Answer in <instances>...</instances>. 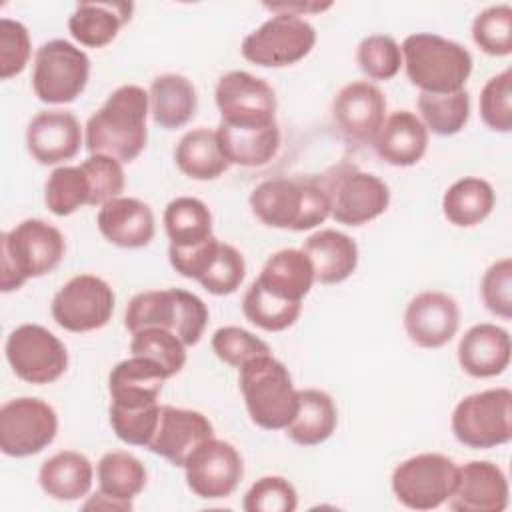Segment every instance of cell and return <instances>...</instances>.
Wrapping results in <instances>:
<instances>
[{
  "mask_svg": "<svg viewBox=\"0 0 512 512\" xmlns=\"http://www.w3.org/2000/svg\"><path fill=\"white\" fill-rule=\"evenodd\" d=\"M238 370L240 392L252 422L264 430H284L298 408V390L288 368L272 354H260Z\"/></svg>",
  "mask_w": 512,
  "mask_h": 512,
  "instance_id": "5b68a950",
  "label": "cell"
},
{
  "mask_svg": "<svg viewBox=\"0 0 512 512\" xmlns=\"http://www.w3.org/2000/svg\"><path fill=\"white\" fill-rule=\"evenodd\" d=\"M216 134L226 162L244 168H256L270 162L280 148L278 124L262 128H236L220 122Z\"/></svg>",
  "mask_w": 512,
  "mask_h": 512,
  "instance_id": "4dcf8cb0",
  "label": "cell"
},
{
  "mask_svg": "<svg viewBox=\"0 0 512 512\" xmlns=\"http://www.w3.org/2000/svg\"><path fill=\"white\" fill-rule=\"evenodd\" d=\"M256 282L278 298L302 302L316 278L312 262L302 250L284 248L264 262Z\"/></svg>",
  "mask_w": 512,
  "mask_h": 512,
  "instance_id": "83f0119b",
  "label": "cell"
},
{
  "mask_svg": "<svg viewBox=\"0 0 512 512\" xmlns=\"http://www.w3.org/2000/svg\"><path fill=\"white\" fill-rule=\"evenodd\" d=\"M132 10L128 2H80L68 18V30L82 46L102 48L130 22Z\"/></svg>",
  "mask_w": 512,
  "mask_h": 512,
  "instance_id": "4316f807",
  "label": "cell"
},
{
  "mask_svg": "<svg viewBox=\"0 0 512 512\" xmlns=\"http://www.w3.org/2000/svg\"><path fill=\"white\" fill-rule=\"evenodd\" d=\"M246 276V262L240 250L232 244L220 242L214 260L210 262L204 276L198 280L204 290L214 296H226L240 288Z\"/></svg>",
  "mask_w": 512,
  "mask_h": 512,
  "instance_id": "bcb514c9",
  "label": "cell"
},
{
  "mask_svg": "<svg viewBox=\"0 0 512 512\" xmlns=\"http://www.w3.org/2000/svg\"><path fill=\"white\" fill-rule=\"evenodd\" d=\"M448 508L454 512H502L508 506V480L500 466L470 460L458 466Z\"/></svg>",
  "mask_w": 512,
  "mask_h": 512,
  "instance_id": "ffe728a7",
  "label": "cell"
},
{
  "mask_svg": "<svg viewBox=\"0 0 512 512\" xmlns=\"http://www.w3.org/2000/svg\"><path fill=\"white\" fill-rule=\"evenodd\" d=\"M302 252L310 258L314 278L320 284H340L358 266V246L340 230L324 228L314 232L304 240Z\"/></svg>",
  "mask_w": 512,
  "mask_h": 512,
  "instance_id": "484cf974",
  "label": "cell"
},
{
  "mask_svg": "<svg viewBox=\"0 0 512 512\" xmlns=\"http://www.w3.org/2000/svg\"><path fill=\"white\" fill-rule=\"evenodd\" d=\"M296 506V488L282 476H262L248 488L242 500L246 512H294Z\"/></svg>",
  "mask_w": 512,
  "mask_h": 512,
  "instance_id": "7dc6e473",
  "label": "cell"
},
{
  "mask_svg": "<svg viewBox=\"0 0 512 512\" xmlns=\"http://www.w3.org/2000/svg\"><path fill=\"white\" fill-rule=\"evenodd\" d=\"M356 62L370 80H390L400 72L402 52L388 34H370L356 48Z\"/></svg>",
  "mask_w": 512,
  "mask_h": 512,
  "instance_id": "b9f144b4",
  "label": "cell"
},
{
  "mask_svg": "<svg viewBox=\"0 0 512 512\" xmlns=\"http://www.w3.org/2000/svg\"><path fill=\"white\" fill-rule=\"evenodd\" d=\"M264 8L272 10L274 14H294V16H304V14H316L332 8V2H276V4H264Z\"/></svg>",
  "mask_w": 512,
  "mask_h": 512,
  "instance_id": "f5cc1de1",
  "label": "cell"
},
{
  "mask_svg": "<svg viewBox=\"0 0 512 512\" xmlns=\"http://www.w3.org/2000/svg\"><path fill=\"white\" fill-rule=\"evenodd\" d=\"M148 100L152 120L166 130L182 128L188 124L198 108V94L194 84L176 72L156 76L150 84Z\"/></svg>",
  "mask_w": 512,
  "mask_h": 512,
  "instance_id": "f1b7e54d",
  "label": "cell"
},
{
  "mask_svg": "<svg viewBox=\"0 0 512 512\" xmlns=\"http://www.w3.org/2000/svg\"><path fill=\"white\" fill-rule=\"evenodd\" d=\"M214 354L228 366L240 368L248 360L270 354V346L240 326H222L212 336Z\"/></svg>",
  "mask_w": 512,
  "mask_h": 512,
  "instance_id": "c3c4849f",
  "label": "cell"
},
{
  "mask_svg": "<svg viewBox=\"0 0 512 512\" xmlns=\"http://www.w3.org/2000/svg\"><path fill=\"white\" fill-rule=\"evenodd\" d=\"M164 228L170 246L188 248L208 240L212 234V214L208 206L194 196H178L164 208Z\"/></svg>",
  "mask_w": 512,
  "mask_h": 512,
  "instance_id": "e575fe53",
  "label": "cell"
},
{
  "mask_svg": "<svg viewBox=\"0 0 512 512\" xmlns=\"http://www.w3.org/2000/svg\"><path fill=\"white\" fill-rule=\"evenodd\" d=\"M124 324L130 334L150 326L164 328L174 332L186 346H194L208 324V308L200 296L182 288L148 290L128 302Z\"/></svg>",
  "mask_w": 512,
  "mask_h": 512,
  "instance_id": "8992f818",
  "label": "cell"
},
{
  "mask_svg": "<svg viewBox=\"0 0 512 512\" xmlns=\"http://www.w3.org/2000/svg\"><path fill=\"white\" fill-rule=\"evenodd\" d=\"M90 78V58L68 40H48L34 56L32 88L46 104H68L76 100Z\"/></svg>",
  "mask_w": 512,
  "mask_h": 512,
  "instance_id": "9c48e42d",
  "label": "cell"
},
{
  "mask_svg": "<svg viewBox=\"0 0 512 512\" xmlns=\"http://www.w3.org/2000/svg\"><path fill=\"white\" fill-rule=\"evenodd\" d=\"M316 44V30L294 14H274L242 40V56L264 68L300 62Z\"/></svg>",
  "mask_w": 512,
  "mask_h": 512,
  "instance_id": "8fae6325",
  "label": "cell"
},
{
  "mask_svg": "<svg viewBox=\"0 0 512 512\" xmlns=\"http://www.w3.org/2000/svg\"><path fill=\"white\" fill-rule=\"evenodd\" d=\"M418 110L426 130L438 136H454L470 118V94L466 90L448 94L420 92Z\"/></svg>",
  "mask_w": 512,
  "mask_h": 512,
  "instance_id": "8d00e7d4",
  "label": "cell"
},
{
  "mask_svg": "<svg viewBox=\"0 0 512 512\" xmlns=\"http://www.w3.org/2000/svg\"><path fill=\"white\" fill-rule=\"evenodd\" d=\"M338 424V410L332 396L318 388L298 390V408L286 436L300 446H318L326 442Z\"/></svg>",
  "mask_w": 512,
  "mask_h": 512,
  "instance_id": "f546056e",
  "label": "cell"
},
{
  "mask_svg": "<svg viewBox=\"0 0 512 512\" xmlns=\"http://www.w3.org/2000/svg\"><path fill=\"white\" fill-rule=\"evenodd\" d=\"M250 208L270 228L304 232L330 216V196L322 176L272 178L252 190Z\"/></svg>",
  "mask_w": 512,
  "mask_h": 512,
  "instance_id": "7a4b0ae2",
  "label": "cell"
},
{
  "mask_svg": "<svg viewBox=\"0 0 512 512\" xmlns=\"http://www.w3.org/2000/svg\"><path fill=\"white\" fill-rule=\"evenodd\" d=\"M58 432L54 408L40 398H12L0 408V450L12 458L42 452Z\"/></svg>",
  "mask_w": 512,
  "mask_h": 512,
  "instance_id": "7c38bea8",
  "label": "cell"
},
{
  "mask_svg": "<svg viewBox=\"0 0 512 512\" xmlns=\"http://www.w3.org/2000/svg\"><path fill=\"white\" fill-rule=\"evenodd\" d=\"M130 352L132 356H144L158 362L168 378L178 374L186 364V344L174 332L156 326L134 332Z\"/></svg>",
  "mask_w": 512,
  "mask_h": 512,
  "instance_id": "ab89813d",
  "label": "cell"
},
{
  "mask_svg": "<svg viewBox=\"0 0 512 512\" xmlns=\"http://www.w3.org/2000/svg\"><path fill=\"white\" fill-rule=\"evenodd\" d=\"M84 510H92V508H96V510H118V512H128V510H132V502H122V500H116V498H110V496H106V494H102L100 490L88 500V502H84V506H82Z\"/></svg>",
  "mask_w": 512,
  "mask_h": 512,
  "instance_id": "db71d44e",
  "label": "cell"
},
{
  "mask_svg": "<svg viewBox=\"0 0 512 512\" xmlns=\"http://www.w3.org/2000/svg\"><path fill=\"white\" fill-rule=\"evenodd\" d=\"M472 40L488 56L512 52V8L508 4L488 6L472 22Z\"/></svg>",
  "mask_w": 512,
  "mask_h": 512,
  "instance_id": "60d3db41",
  "label": "cell"
},
{
  "mask_svg": "<svg viewBox=\"0 0 512 512\" xmlns=\"http://www.w3.org/2000/svg\"><path fill=\"white\" fill-rule=\"evenodd\" d=\"M168 374L164 368L144 356H130L118 362L108 376L110 404L122 408H140L156 404Z\"/></svg>",
  "mask_w": 512,
  "mask_h": 512,
  "instance_id": "7402d4cb",
  "label": "cell"
},
{
  "mask_svg": "<svg viewBox=\"0 0 512 512\" xmlns=\"http://www.w3.org/2000/svg\"><path fill=\"white\" fill-rule=\"evenodd\" d=\"M148 112L150 100L144 88L136 84L116 88L86 122L84 144L88 152L112 156L122 164L136 160L148 140Z\"/></svg>",
  "mask_w": 512,
  "mask_h": 512,
  "instance_id": "6da1fadb",
  "label": "cell"
},
{
  "mask_svg": "<svg viewBox=\"0 0 512 512\" xmlns=\"http://www.w3.org/2000/svg\"><path fill=\"white\" fill-rule=\"evenodd\" d=\"M220 240L216 236H210L208 240L188 246V248H178V246H170L168 248V260L170 266L186 276V278H194L200 280L204 276V272L208 270L210 262L214 260L216 252H218Z\"/></svg>",
  "mask_w": 512,
  "mask_h": 512,
  "instance_id": "816d5d0a",
  "label": "cell"
},
{
  "mask_svg": "<svg viewBox=\"0 0 512 512\" xmlns=\"http://www.w3.org/2000/svg\"><path fill=\"white\" fill-rule=\"evenodd\" d=\"M44 202L56 216H70L90 202V186L80 166H58L44 186Z\"/></svg>",
  "mask_w": 512,
  "mask_h": 512,
  "instance_id": "f35d334b",
  "label": "cell"
},
{
  "mask_svg": "<svg viewBox=\"0 0 512 512\" xmlns=\"http://www.w3.org/2000/svg\"><path fill=\"white\" fill-rule=\"evenodd\" d=\"M332 120L348 142L374 144L386 120V98L372 82H350L332 100Z\"/></svg>",
  "mask_w": 512,
  "mask_h": 512,
  "instance_id": "e0dca14e",
  "label": "cell"
},
{
  "mask_svg": "<svg viewBox=\"0 0 512 512\" xmlns=\"http://www.w3.org/2000/svg\"><path fill=\"white\" fill-rule=\"evenodd\" d=\"M496 204L490 182L476 176H464L448 186L442 196V212L446 220L460 228H470L486 220Z\"/></svg>",
  "mask_w": 512,
  "mask_h": 512,
  "instance_id": "836d02e7",
  "label": "cell"
},
{
  "mask_svg": "<svg viewBox=\"0 0 512 512\" xmlns=\"http://www.w3.org/2000/svg\"><path fill=\"white\" fill-rule=\"evenodd\" d=\"M94 478L92 462L76 452L62 450L50 456L38 472L40 488L54 500H78L90 492Z\"/></svg>",
  "mask_w": 512,
  "mask_h": 512,
  "instance_id": "1f68e13d",
  "label": "cell"
},
{
  "mask_svg": "<svg viewBox=\"0 0 512 512\" xmlns=\"http://www.w3.org/2000/svg\"><path fill=\"white\" fill-rule=\"evenodd\" d=\"M82 172L86 174L90 186V202L88 206H104L106 202L118 198L124 190V170L122 162L106 154H90L82 164Z\"/></svg>",
  "mask_w": 512,
  "mask_h": 512,
  "instance_id": "7bdbcfd3",
  "label": "cell"
},
{
  "mask_svg": "<svg viewBox=\"0 0 512 512\" xmlns=\"http://www.w3.org/2000/svg\"><path fill=\"white\" fill-rule=\"evenodd\" d=\"M2 292L22 288L30 278L50 274L64 258L62 232L38 218H28L2 234Z\"/></svg>",
  "mask_w": 512,
  "mask_h": 512,
  "instance_id": "277c9868",
  "label": "cell"
},
{
  "mask_svg": "<svg viewBox=\"0 0 512 512\" xmlns=\"http://www.w3.org/2000/svg\"><path fill=\"white\" fill-rule=\"evenodd\" d=\"M330 196V218L346 226H362L386 212L390 190L384 180L362 172L356 164L342 162L324 176Z\"/></svg>",
  "mask_w": 512,
  "mask_h": 512,
  "instance_id": "ba28073f",
  "label": "cell"
},
{
  "mask_svg": "<svg viewBox=\"0 0 512 512\" xmlns=\"http://www.w3.org/2000/svg\"><path fill=\"white\" fill-rule=\"evenodd\" d=\"M482 122L494 132L512 130V70L492 76L480 92Z\"/></svg>",
  "mask_w": 512,
  "mask_h": 512,
  "instance_id": "f6af8a7d",
  "label": "cell"
},
{
  "mask_svg": "<svg viewBox=\"0 0 512 512\" xmlns=\"http://www.w3.org/2000/svg\"><path fill=\"white\" fill-rule=\"evenodd\" d=\"M28 28L12 18L0 20V78L8 80L20 74L30 60Z\"/></svg>",
  "mask_w": 512,
  "mask_h": 512,
  "instance_id": "681fc988",
  "label": "cell"
},
{
  "mask_svg": "<svg viewBox=\"0 0 512 512\" xmlns=\"http://www.w3.org/2000/svg\"><path fill=\"white\" fill-rule=\"evenodd\" d=\"M242 312L254 326L266 332H282L298 320L302 302L278 298L254 280L242 298Z\"/></svg>",
  "mask_w": 512,
  "mask_h": 512,
  "instance_id": "74e56055",
  "label": "cell"
},
{
  "mask_svg": "<svg viewBox=\"0 0 512 512\" xmlns=\"http://www.w3.org/2000/svg\"><path fill=\"white\" fill-rule=\"evenodd\" d=\"M220 122L236 128H262L276 124V94L272 86L244 70L226 72L216 84Z\"/></svg>",
  "mask_w": 512,
  "mask_h": 512,
  "instance_id": "9a60e30c",
  "label": "cell"
},
{
  "mask_svg": "<svg viewBox=\"0 0 512 512\" xmlns=\"http://www.w3.org/2000/svg\"><path fill=\"white\" fill-rule=\"evenodd\" d=\"M96 224L100 234L120 248H144L154 238L152 208L128 196H118L100 206Z\"/></svg>",
  "mask_w": 512,
  "mask_h": 512,
  "instance_id": "cb8c5ba5",
  "label": "cell"
},
{
  "mask_svg": "<svg viewBox=\"0 0 512 512\" xmlns=\"http://www.w3.org/2000/svg\"><path fill=\"white\" fill-rule=\"evenodd\" d=\"M212 436L214 428L202 412L164 404L148 450L166 458L172 466L184 468L190 454Z\"/></svg>",
  "mask_w": 512,
  "mask_h": 512,
  "instance_id": "d6986e66",
  "label": "cell"
},
{
  "mask_svg": "<svg viewBox=\"0 0 512 512\" xmlns=\"http://www.w3.org/2000/svg\"><path fill=\"white\" fill-rule=\"evenodd\" d=\"M480 294L484 306L504 320L512 318V260H496L482 276Z\"/></svg>",
  "mask_w": 512,
  "mask_h": 512,
  "instance_id": "f907efd6",
  "label": "cell"
},
{
  "mask_svg": "<svg viewBox=\"0 0 512 512\" xmlns=\"http://www.w3.org/2000/svg\"><path fill=\"white\" fill-rule=\"evenodd\" d=\"M114 290L94 274L70 278L52 298V318L68 332H92L108 324L114 312Z\"/></svg>",
  "mask_w": 512,
  "mask_h": 512,
  "instance_id": "5bb4252c",
  "label": "cell"
},
{
  "mask_svg": "<svg viewBox=\"0 0 512 512\" xmlns=\"http://www.w3.org/2000/svg\"><path fill=\"white\" fill-rule=\"evenodd\" d=\"M458 466L452 458L424 452L406 458L392 472V492L400 504L412 510L442 506L456 484Z\"/></svg>",
  "mask_w": 512,
  "mask_h": 512,
  "instance_id": "30bf717a",
  "label": "cell"
},
{
  "mask_svg": "<svg viewBox=\"0 0 512 512\" xmlns=\"http://www.w3.org/2000/svg\"><path fill=\"white\" fill-rule=\"evenodd\" d=\"M96 478L102 494L132 502L146 486V468L134 454L114 450L98 460Z\"/></svg>",
  "mask_w": 512,
  "mask_h": 512,
  "instance_id": "d590c367",
  "label": "cell"
},
{
  "mask_svg": "<svg viewBox=\"0 0 512 512\" xmlns=\"http://www.w3.org/2000/svg\"><path fill=\"white\" fill-rule=\"evenodd\" d=\"M400 52L406 76L420 92L448 94L464 90L472 72V54L468 48L432 32L406 36Z\"/></svg>",
  "mask_w": 512,
  "mask_h": 512,
  "instance_id": "3957f363",
  "label": "cell"
},
{
  "mask_svg": "<svg viewBox=\"0 0 512 512\" xmlns=\"http://www.w3.org/2000/svg\"><path fill=\"white\" fill-rule=\"evenodd\" d=\"M82 144L78 118L66 110L38 112L26 128L30 156L44 166H54L74 158Z\"/></svg>",
  "mask_w": 512,
  "mask_h": 512,
  "instance_id": "44dd1931",
  "label": "cell"
},
{
  "mask_svg": "<svg viewBox=\"0 0 512 512\" xmlns=\"http://www.w3.org/2000/svg\"><path fill=\"white\" fill-rule=\"evenodd\" d=\"M110 426L114 434L132 446L148 448L160 418V404H148L140 408H122L110 404Z\"/></svg>",
  "mask_w": 512,
  "mask_h": 512,
  "instance_id": "ee69618b",
  "label": "cell"
},
{
  "mask_svg": "<svg viewBox=\"0 0 512 512\" xmlns=\"http://www.w3.org/2000/svg\"><path fill=\"white\" fill-rule=\"evenodd\" d=\"M460 326L458 302L440 290L416 294L404 310V330L420 348H442Z\"/></svg>",
  "mask_w": 512,
  "mask_h": 512,
  "instance_id": "ac0fdd59",
  "label": "cell"
},
{
  "mask_svg": "<svg viewBox=\"0 0 512 512\" xmlns=\"http://www.w3.org/2000/svg\"><path fill=\"white\" fill-rule=\"evenodd\" d=\"M186 484L206 500L230 496L242 480L244 464L240 452L226 440L208 438L202 442L184 464Z\"/></svg>",
  "mask_w": 512,
  "mask_h": 512,
  "instance_id": "2e32d148",
  "label": "cell"
},
{
  "mask_svg": "<svg viewBox=\"0 0 512 512\" xmlns=\"http://www.w3.org/2000/svg\"><path fill=\"white\" fill-rule=\"evenodd\" d=\"M174 162L192 180H216L230 166L220 150L216 130L206 126L194 128L178 140Z\"/></svg>",
  "mask_w": 512,
  "mask_h": 512,
  "instance_id": "d6a6232c",
  "label": "cell"
},
{
  "mask_svg": "<svg viewBox=\"0 0 512 512\" xmlns=\"http://www.w3.org/2000/svg\"><path fill=\"white\" fill-rule=\"evenodd\" d=\"M510 334L502 326L482 322L472 326L458 342V364L474 378H492L510 364Z\"/></svg>",
  "mask_w": 512,
  "mask_h": 512,
  "instance_id": "603a6c76",
  "label": "cell"
},
{
  "mask_svg": "<svg viewBox=\"0 0 512 512\" xmlns=\"http://www.w3.org/2000/svg\"><path fill=\"white\" fill-rule=\"evenodd\" d=\"M6 358L14 374L28 384L56 382L68 368L66 346L40 324H22L6 340Z\"/></svg>",
  "mask_w": 512,
  "mask_h": 512,
  "instance_id": "4fadbf2b",
  "label": "cell"
},
{
  "mask_svg": "<svg viewBox=\"0 0 512 512\" xmlns=\"http://www.w3.org/2000/svg\"><path fill=\"white\" fill-rule=\"evenodd\" d=\"M372 146L392 166H414L426 154L428 130L414 112L396 110L384 120Z\"/></svg>",
  "mask_w": 512,
  "mask_h": 512,
  "instance_id": "d4e9b609",
  "label": "cell"
},
{
  "mask_svg": "<svg viewBox=\"0 0 512 512\" xmlns=\"http://www.w3.org/2000/svg\"><path fill=\"white\" fill-rule=\"evenodd\" d=\"M456 440L474 450L508 444L512 438V392L490 388L462 398L452 412Z\"/></svg>",
  "mask_w": 512,
  "mask_h": 512,
  "instance_id": "52a82bcc",
  "label": "cell"
}]
</instances>
